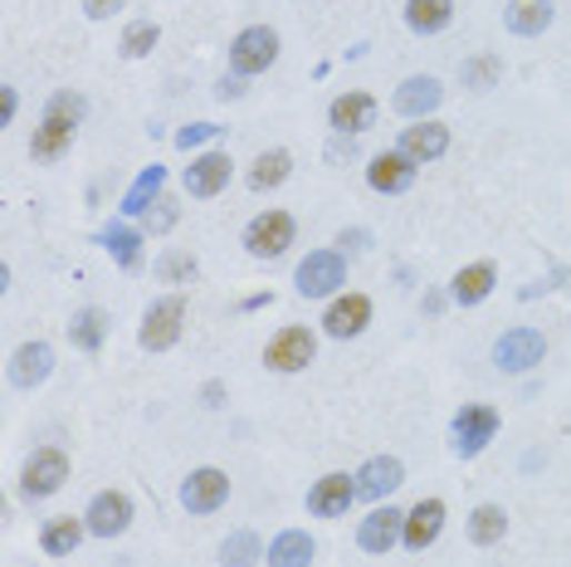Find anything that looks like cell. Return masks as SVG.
Segmentation results:
<instances>
[{
    "label": "cell",
    "mask_w": 571,
    "mask_h": 567,
    "mask_svg": "<svg viewBox=\"0 0 571 567\" xmlns=\"http://www.w3.org/2000/svg\"><path fill=\"white\" fill-rule=\"evenodd\" d=\"M83 10H89V20H108L113 10H122V0H83Z\"/></svg>",
    "instance_id": "cell-38"
},
{
    "label": "cell",
    "mask_w": 571,
    "mask_h": 567,
    "mask_svg": "<svg viewBox=\"0 0 571 567\" xmlns=\"http://www.w3.org/2000/svg\"><path fill=\"white\" fill-rule=\"evenodd\" d=\"M405 538V514L401 509H371L367 519H362V528H357V544H362L367 553H391L395 544Z\"/></svg>",
    "instance_id": "cell-13"
},
{
    "label": "cell",
    "mask_w": 571,
    "mask_h": 567,
    "mask_svg": "<svg viewBox=\"0 0 571 567\" xmlns=\"http://www.w3.org/2000/svg\"><path fill=\"white\" fill-rule=\"evenodd\" d=\"M357 499V485L347 475H322L313 489H308V514L313 519H342Z\"/></svg>",
    "instance_id": "cell-12"
},
{
    "label": "cell",
    "mask_w": 571,
    "mask_h": 567,
    "mask_svg": "<svg viewBox=\"0 0 571 567\" xmlns=\"http://www.w3.org/2000/svg\"><path fill=\"white\" fill-rule=\"evenodd\" d=\"M289 167H293V157L283 152V147H274V152H264V157H259V162L250 167V187H254V191H274V187H283Z\"/></svg>",
    "instance_id": "cell-30"
},
{
    "label": "cell",
    "mask_w": 571,
    "mask_h": 567,
    "mask_svg": "<svg viewBox=\"0 0 571 567\" xmlns=\"http://www.w3.org/2000/svg\"><path fill=\"white\" fill-rule=\"evenodd\" d=\"M503 73V64L493 54H479V59H469L464 64V83L469 89H493V79H499Z\"/></svg>",
    "instance_id": "cell-36"
},
{
    "label": "cell",
    "mask_w": 571,
    "mask_h": 567,
    "mask_svg": "<svg viewBox=\"0 0 571 567\" xmlns=\"http://www.w3.org/2000/svg\"><path fill=\"white\" fill-rule=\"evenodd\" d=\"M16 103H20L16 89H0V122H10V118H16Z\"/></svg>",
    "instance_id": "cell-39"
},
{
    "label": "cell",
    "mask_w": 571,
    "mask_h": 567,
    "mask_svg": "<svg viewBox=\"0 0 571 567\" xmlns=\"http://www.w3.org/2000/svg\"><path fill=\"white\" fill-rule=\"evenodd\" d=\"M493 279H499V275H493V265H489V260H479V265L459 269L454 284H450L454 304H464V308H469V304H483V299L493 294Z\"/></svg>",
    "instance_id": "cell-24"
},
{
    "label": "cell",
    "mask_w": 571,
    "mask_h": 567,
    "mask_svg": "<svg viewBox=\"0 0 571 567\" xmlns=\"http://www.w3.org/2000/svg\"><path fill=\"white\" fill-rule=\"evenodd\" d=\"M405 485V465L395 460V455H377V460L362 465V475H357V495L362 499H387L391 489Z\"/></svg>",
    "instance_id": "cell-18"
},
{
    "label": "cell",
    "mask_w": 571,
    "mask_h": 567,
    "mask_svg": "<svg viewBox=\"0 0 571 567\" xmlns=\"http://www.w3.org/2000/svg\"><path fill=\"white\" fill-rule=\"evenodd\" d=\"M210 138H220L216 122H191V128L177 132V147H186V152H191V147H201V142H210Z\"/></svg>",
    "instance_id": "cell-37"
},
{
    "label": "cell",
    "mask_w": 571,
    "mask_h": 567,
    "mask_svg": "<svg viewBox=\"0 0 571 567\" xmlns=\"http://www.w3.org/2000/svg\"><path fill=\"white\" fill-rule=\"evenodd\" d=\"M542 352H548V342H542L538 328H508L499 342H493V362L503 367V372H528V367L542 362Z\"/></svg>",
    "instance_id": "cell-8"
},
{
    "label": "cell",
    "mask_w": 571,
    "mask_h": 567,
    "mask_svg": "<svg viewBox=\"0 0 571 567\" xmlns=\"http://www.w3.org/2000/svg\"><path fill=\"white\" fill-rule=\"evenodd\" d=\"M161 181H167V167H157V162H152L138 181H132V191L122 196V216H147V211H152V201H157Z\"/></svg>",
    "instance_id": "cell-29"
},
{
    "label": "cell",
    "mask_w": 571,
    "mask_h": 567,
    "mask_svg": "<svg viewBox=\"0 0 571 567\" xmlns=\"http://www.w3.org/2000/svg\"><path fill=\"white\" fill-rule=\"evenodd\" d=\"M338 245H352V250H367V230H352V236H347L342 230V240Z\"/></svg>",
    "instance_id": "cell-41"
},
{
    "label": "cell",
    "mask_w": 571,
    "mask_h": 567,
    "mask_svg": "<svg viewBox=\"0 0 571 567\" xmlns=\"http://www.w3.org/2000/svg\"><path fill=\"white\" fill-rule=\"evenodd\" d=\"M226 499H230V475L226 470H210V465H206V470H191V479L181 485V504L191 514H216Z\"/></svg>",
    "instance_id": "cell-10"
},
{
    "label": "cell",
    "mask_w": 571,
    "mask_h": 567,
    "mask_svg": "<svg viewBox=\"0 0 571 567\" xmlns=\"http://www.w3.org/2000/svg\"><path fill=\"white\" fill-rule=\"evenodd\" d=\"M98 245H103V250L113 255L122 269H138L142 265V236L132 226H118V220H113V226L98 230Z\"/></svg>",
    "instance_id": "cell-25"
},
{
    "label": "cell",
    "mask_w": 571,
    "mask_h": 567,
    "mask_svg": "<svg viewBox=\"0 0 571 567\" xmlns=\"http://www.w3.org/2000/svg\"><path fill=\"white\" fill-rule=\"evenodd\" d=\"M440 98H444V89H440V79H430V73H415V79H405L401 89H395V98H391V108L401 118H411V122H420L425 113H434L440 108Z\"/></svg>",
    "instance_id": "cell-14"
},
{
    "label": "cell",
    "mask_w": 571,
    "mask_h": 567,
    "mask_svg": "<svg viewBox=\"0 0 571 567\" xmlns=\"http://www.w3.org/2000/svg\"><path fill=\"white\" fill-rule=\"evenodd\" d=\"M503 20H508V30L513 34L532 40V34H542L552 24V0H508Z\"/></svg>",
    "instance_id": "cell-23"
},
{
    "label": "cell",
    "mask_w": 571,
    "mask_h": 567,
    "mask_svg": "<svg viewBox=\"0 0 571 567\" xmlns=\"http://www.w3.org/2000/svg\"><path fill=\"white\" fill-rule=\"evenodd\" d=\"M230 171H234V162H230V152H206V157H196L191 167H186V191L191 196H220L230 187Z\"/></svg>",
    "instance_id": "cell-15"
},
{
    "label": "cell",
    "mask_w": 571,
    "mask_h": 567,
    "mask_svg": "<svg viewBox=\"0 0 571 567\" xmlns=\"http://www.w3.org/2000/svg\"><path fill=\"white\" fill-rule=\"evenodd\" d=\"M83 113H89V103H83L79 93H54L44 108V122L34 128V142H30V157L34 162H54V157H64V147L73 142V128L83 122Z\"/></svg>",
    "instance_id": "cell-1"
},
{
    "label": "cell",
    "mask_w": 571,
    "mask_h": 567,
    "mask_svg": "<svg viewBox=\"0 0 571 567\" xmlns=\"http://www.w3.org/2000/svg\"><path fill=\"white\" fill-rule=\"evenodd\" d=\"M196 255H186V250H167L157 260V279H167V284H191L196 279Z\"/></svg>",
    "instance_id": "cell-35"
},
{
    "label": "cell",
    "mask_w": 571,
    "mask_h": 567,
    "mask_svg": "<svg viewBox=\"0 0 571 567\" xmlns=\"http://www.w3.org/2000/svg\"><path fill=\"white\" fill-rule=\"evenodd\" d=\"M342 284H347V265L338 250H313L298 265V294H303V299H328Z\"/></svg>",
    "instance_id": "cell-5"
},
{
    "label": "cell",
    "mask_w": 571,
    "mask_h": 567,
    "mask_svg": "<svg viewBox=\"0 0 571 567\" xmlns=\"http://www.w3.org/2000/svg\"><path fill=\"white\" fill-rule=\"evenodd\" d=\"M83 524H89V534H93V538H118L122 528L132 524V499L122 495V489H103V495L89 504Z\"/></svg>",
    "instance_id": "cell-11"
},
{
    "label": "cell",
    "mask_w": 571,
    "mask_h": 567,
    "mask_svg": "<svg viewBox=\"0 0 571 567\" xmlns=\"http://www.w3.org/2000/svg\"><path fill=\"white\" fill-rule=\"evenodd\" d=\"M440 528H444V499H420L415 509L405 514V538L401 544L411 553H425L434 538H440Z\"/></svg>",
    "instance_id": "cell-17"
},
{
    "label": "cell",
    "mask_w": 571,
    "mask_h": 567,
    "mask_svg": "<svg viewBox=\"0 0 571 567\" xmlns=\"http://www.w3.org/2000/svg\"><path fill=\"white\" fill-rule=\"evenodd\" d=\"M444 147H450V128L444 122H430V118H420L415 128H405L401 132V152L411 157V162H434V157H444Z\"/></svg>",
    "instance_id": "cell-21"
},
{
    "label": "cell",
    "mask_w": 571,
    "mask_h": 567,
    "mask_svg": "<svg viewBox=\"0 0 571 567\" xmlns=\"http://www.w3.org/2000/svg\"><path fill=\"white\" fill-rule=\"evenodd\" d=\"M313 352H318V338L308 328H283L269 338V348H264V362L274 367V372H303L308 362H313Z\"/></svg>",
    "instance_id": "cell-9"
},
{
    "label": "cell",
    "mask_w": 571,
    "mask_h": 567,
    "mask_svg": "<svg viewBox=\"0 0 571 567\" xmlns=\"http://www.w3.org/2000/svg\"><path fill=\"white\" fill-rule=\"evenodd\" d=\"M103 338H108V314L103 308H79L73 314V324H69V342L79 352H98L103 348Z\"/></svg>",
    "instance_id": "cell-28"
},
{
    "label": "cell",
    "mask_w": 571,
    "mask_h": 567,
    "mask_svg": "<svg viewBox=\"0 0 571 567\" xmlns=\"http://www.w3.org/2000/svg\"><path fill=\"white\" fill-rule=\"evenodd\" d=\"M367 181H371V191L395 196V191H405V187L415 181V162H411L405 152H381V157H371Z\"/></svg>",
    "instance_id": "cell-19"
},
{
    "label": "cell",
    "mask_w": 571,
    "mask_h": 567,
    "mask_svg": "<svg viewBox=\"0 0 571 567\" xmlns=\"http://www.w3.org/2000/svg\"><path fill=\"white\" fill-rule=\"evenodd\" d=\"M181 324H186V299H181V294H171V299H157V304L142 314L138 342H142L147 352H167V348H177Z\"/></svg>",
    "instance_id": "cell-2"
},
{
    "label": "cell",
    "mask_w": 571,
    "mask_h": 567,
    "mask_svg": "<svg viewBox=\"0 0 571 567\" xmlns=\"http://www.w3.org/2000/svg\"><path fill=\"white\" fill-rule=\"evenodd\" d=\"M64 479H69V455L54 450V446H44V450H34L30 460H24L20 489L30 499H49V495H59V489H64Z\"/></svg>",
    "instance_id": "cell-4"
},
{
    "label": "cell",
    "mask_w": 571,
    "mask_h": 567,
    "mask_svg": "<svg viewBox=\"0 0 571 567\" xmlns=\"http://www.w3.org/2000/svg\"><path fill=\"white\" fill-rule=\"evenodd\" d=\"M454 20V0H405V24L415 34H440Z\"/></svg>",
    "instance_id": "cell-27"
},
{
    "label": "cell",
    "mask_w": 571,
    "mask_h": 567,
    "mask_svg": "<svg viewBox=\"0 0 571 567\" xmlns=\"http://www.w3.org/2000/svg\"><path fill=\"white\" fill-rule=\"evenodd\" d=\"M503 528H508V514L499 509V504H479L474 519H469V538H474L479 548H489V544L503 538Z\"/></svg>",
    "instance_id": "cell-32"
},
{
    "label": "cell",
    "mask_w": 571,
    "mask_h": 567,
    "mask_svg": "<svg viewBox=\"0 0 571 567\" xmlns=\"http://www.w3.org/2000/svg\"><path fill=\"white\" fill-rule=\"evenodd\" d=\"M49 372H54V348H49V342H24V348H16V357H10V381H16L20 391H34Z\"/></svg>",
    "instance_id": "cell-16"
},
{
    "label": "cell",
    "mask_w": 571,
    "mask_h": 567,
    "mask_svg": "<svg viewBox=\"0 0 571 567\" xmlns=\"http://www.w3.org/2000/svg\"><path fill=\"white\" fill-rule=\"evenodd\" d=\"M157 40H161V30H157L152 20H132L128 30H122V44L118 49H122V59H147L157 49Z\"/></svg>",
    "instance_id": "cell-33"
},
{
    "label": "cell",
    "mask_w": 571,
    "mask_h": 567,
    "mask_svg": "<svg viewBox=\"0 0 571 567\" xmlns=\"http://www.w3.org/2000/svg\"><path fill=\"white\" fill-rule=\"evenodd\" d=\"M371 324V299L367 294H347L322 314V328H328V338H357Z\"/></svg>",
    "instance_id": "cell-20"
},
{
    "label": "cell",
    "mask_w": 571,
    "mask_h": 567,
    "mask_svg": "<svg viewBox=\"0 0 571 567\" xmlns=\"http://www.w3.org/2000/svg\"><path fill=\"white\" fill-rule=\"evenodd\" d=\"M318 544L303 534V528H289V534H279L274 544H269V567H308L313 563Z\"/></svg>",
    "instance_id": "cell-26"
},
{
    "label": "cell",
    "mask_w": 571,
    "mask_h": 567,
    "mask_svg": "<svg viewBox=\"0 0 571 567\" xmlns=\"http://www.w3.org/2000/svg\"><path fill=\"white\" fill-rule=\"evenodd\" d=\"M264 553H259V538L250 534V528H240V534L226 538V548H220V563L226 567H254Z\"/></svg>",
    "instance_id": "cell-34"
},
{
    "label": "cell",
    "mask_w": 571,
    "mask_h": 567,
    "mask_svg": "<svg viewBox=\"0 0 571 567\" xmlns=\"http://www.w3.org/2000/svg\"><path fill=\"white\" fill-rule=\"evenodd\" d=\"M83 534H89V524H79V519H54V524H44L40 544H44V553L64 558V553H73V548L83 544Z\"/></svg>",
    "instance_id": "cell-31"
},
{
    "label": "cell",
    "mask_w": 571,
    "mask_h": 567,
    "mask_svg": "<svg viewBox=\"0 0 571 567\" xmlns=\"http://www.w3.org/2000/svg\"><path fill=\"white\" fill-rule=\"evenodd\" d=\"M450 430H454V455L474 460V455H483L489 440L499 436V411H493V406H464Z\"/></svg>",
    "instance_id": "cell-7"
},
{
    "label": "cell",
    "mask_w": 571,
    "mask_h": 567,
    "mask_svg": "<svg viewBox=\"0 0 571 567\" xmlns=\"http://www.w3.org/2000/svg\"><path fill=\"white\" fill-rule=\"evenodd\" d=\"M279 59V34L269 30V24H250V30H240L234 34V44H230V64L234 73H264L269 64Z\"/></svg>",
    "instance_id": "cell-3"
},
{
    "label": "cell",
    "mask_w": 571,
    "mask_h": 567,
    "mask_svg": "<svg viewBox=\"0 0 571 567\" xmlns=\"http://www.w3.org/2000/svg\"><path fill=\"white\" fill-rule=\"evenodd\" d=\"M289 245H293V216L289 211H264V216L250 220V230H244V250H250L254 260H279Z\"/></svg>",
    "instance_id": "cell-6"
},
{
    "label": "cell",
    "mask_w": 571,
    "mask_h": 567,
    "mask_svg": "<svg viewBox=\"0 0 571 567\" xmlns=\"http://www.w3.org/2000/svg\"><path fill=\"white\" fill-rule=\"evenodd\" d=\"M328 118H332L338 132H367L371 122H377V98L371 93H342V98H332Z\"/></svg>",
    "instance_id": "cell-22"
},
{
    "label": "cell",
    "mask_w": 571,
    "mask_h": 567,
    "mask_svg": "<svg viewBox=\"0 0 571 567\" xmlns=\"http://www.w3.org/2000/svg\"><path fill=\"white\" fill-rule=\"evenodd\" d=\"M216 93H220V98H240V93H244V83H240V79H220V89H216Z\"/></svg>",
    "instance_id": "cell-40"
}]
</instances>
